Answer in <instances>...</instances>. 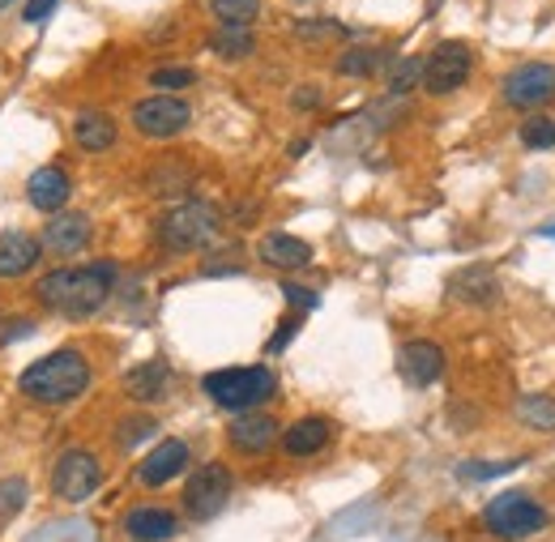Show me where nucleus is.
I'll list each match as a JSON object with an SVG mask.
<instances>
[{"mask_svg": "<svg viewBox=\"0 0 555 542\" xmlns=\"http://www.w3.org/2000/svg\"><path fill=\"white\" fill-rule=\"evenodd\" d=\"M112 286H116V266L112 261L65 266V270H52L48 278H39V299L52 312L81 321V317H94L112 299Z\"/></svg>", "mask_w": 555, "mask_h": 542, "instance_id": "nucleus-1", "label": "nucleus"}, {"mask_svg": "<svg viewBox=\"0 0 555 542\" xmlns=\"http://www.w3.org/2000/svg\"><path fill=\"white\" fill-rule=\"evenodd\" d=\"M90 380H94V372H90V359L81 350H52V354L35 359L17 385L26 398H35L43 406H65L90 389Z\"/></svg>", "mask_w": 555, "mask_h": 542, "instance_id": "nucleus-2", "label": "nucleus"}, {"mask_svg": "<svg viewBox=\"0 0 555 542\" xmlns=\"http://www.w3.org/2000/svg\"><path fill=\"white\" fill-rule=\"evenodd\" d=\"M218 235H222V214H218V205L202 202V197L171 205L158 222V244L167 253H202L209 244H218Z\"/></svg>", "mask_w": 555, "mask_h": 542, "instance_id": "nucleus-3", "label": "nucleus"}, {"mask_svg": "<svg viewBox=\"0 0 555 542\" xmlns=\"http://www.w3.org/2000/svg\"><path fill=\"white\" fill-rule=\"evenodd\" d=\"M202 385H206L214 406L235 410V414L261 406L266 398H274V389H278L270 367H222V372H209Z\"/></svg>", "mask_w": 555, "mask_h": 542, "instance_id": "nucleus-4", "label": "nucleus"}, {"mask_svg": "<svg viewBox=\"0 0 555 542\" xmlns=\"http://www.w3.org/2000/svg\"><path fill=\"white\" fill-rule=\"evenodd\" d=\"M483 526L495 539H530L547 526V508L526 491H504L483 508Z\"/></svg>", "mask_w": 555, "mask_h": 542, "instance_id": "nucleus-5", "label": "nucleus"}, {"mask_svg": "<svg viewBox=\"0 0 555 542\" xmlns=\"http://www.w3.org/2000/svg\"><path fill=\"white\" fill-rule=\"evenodd\" d=\"M470 73H475V52H470V43L444 39V43H436V48L423 56V90H427V94H453V90H462V86L470 81Z\"/></svg>", "mask_w": 555, "mask_h": 542, "instance_id": "nucleus-6", "label": "nucleus"}, {"mask_svg": "<svg viewBox=\"0 0 555 542\" xmlns=\"http://www.w3.org/2000/svg\"><path fill=\"white\" fill-rule=\"evenodd\" d=\"M500 99H504V107H517V112H539V107H547L555 99V65H547V61L517 65L504 77Z\"/></svg>", "mask_w": 555, "mask_h": 542, "instance_id": "nucleus-7", "label": "nucleus"}, {"mask_svg": "<svg viewBox=\"0 0 555 542\" xmlns=\"http://www.w3.org/2000/svg\"><path fill=\"white\" fill-rule=\"evenodd\" d=\"M231 487H235V478H231V470H227L222 462L202 466L197 475L184 482V508H189V517H193V521L218 517V513L227 508V500H231Z\"/></svg>", "mask_w": 555, "mask_h": 542, "instance_id": "nucleus-8", "label": "nucleus"}, {"mask_svg": "<svg viewBox=\"0 0 555 542\" xmlns=\"http://www.w3.org/2000/svg\"><path fill=\"white\" fill-rule=\"evenodd\" d=\"M189 120H193V107H189V99H176V94H154V99H141L133 107V125L150 141L180 137L189 129Z\"/></svg>", "mask_w": 555, "mask_h": 542, "instance_id": "nucleus-9", "label": "nucleus"}, {"mask_svg": "<svg viewBox=\"0 0 555 542\" xmlns=\"http://www.w3.org/2000/svg\"><path fill=\"white\" fill-rule=\"evenodd\" d=\"M99 482H103V466H99V457L86 453V449L61 453V462L52 466V491H56L61 500H69V504L90 500V495L99 491Z\"/></svg>", "mask_w": 555, "mask_h": 542, "instance_id": "nucleus-10", "label": "nucleus"}, {"mask_svg": "<svg viewBox=\"0 0 555 542\" xmlns=\"http://www.w3.org/2000/svg\"><path fill=\"white\" fill-rule=\"evenodd\" d=\"M227 440L244 457H261V453H270L278 440H282V427L274 423V414H266V410H244V414H235Z\"/></svg>", "mask_w": 555, "mask_h": 542, "instance_id": "nucleus-11", "label": "nucleus"}, {"mask_svg": "<svg viewBox=\"0 0 555 542\" xmlns=\"http://www.w3.org/2000/svg\"><path fill=\"white\" fill-rule=\"evenodd\" d=\"M398 372H402L406 385L427 389V385H436V380L444 376V350L427 338L406 341V346L398 350Z\"/></svg>", "mask_w": 555, "mask_h": 542, "instance_id": "nucleus-12", "label": "nucleus"}, {"mask_svg": "<svg viewBox=\"0 0 555 542\" xmlns=\"http://www.w3.org/2000/svg\"><path fill=\"white\" fill-rule=\"evenodd\" d=\"M184 470H189V444L184 440H163V444L150 449V457L138 466V482L141 487H167Z\"/></svg>", "mask_w": 555, "mask_h": 542, "instance_id": "nucleus-13", "label": "nucleus"}, {"mask_svg": "<svg viewBox=\"0 0 555 542\" xmlns=\"http://www.w3.org/2000/svg\"><path fill=\"white\" fill-rule=\"evenodd\" d=\"M94 235V222L86 214H56L43 231V248L56 253V257H77Z\"/></svg>", "mask_w": 555, "mask_h": 542, "instance_id": "nucleus-14", "label": "nucleus"}, {"mask_svg": "<svg viewBox=\"0 0 555 542\" xmlns=\"http://www.w3.org/2000/svg\"><path fill=\"white\" fill-rule=\"evenodd\" d=\"M69 176L61 167H39L30 180H26V202L43 214H61L65 202H69Z\"/></svg>", "mask_w": 555, "mask_h": 542, "instance_id": "nucleus-15", "label": "nucleus"}, {"mask_svg": "<svg viewBox=\"0 0 555 542\" xmlns=\"http://www.w3.org/2000/svg\"><path fill=\"white\" fill-rule=\"evenodd\" d=\"M43 244L26 231H4L0 235V278H22V273L35 270Z\"/></svg>", "mask_w": 555, "mask_h": 542, "instance_id": "nucleus-16", "label": "nucleus"}, {"mask_svg": "<svg viewBox=\"0 0 555 542\" xmlns=\"http://www.w3.org/2000/svg\"><path fill=\"white\" fill-rule=\"evenodd\" d=\"M330 440H334L330 418H299V423H291V427L282 431L278 444H282L291 457H312V453H321Z\"/></svg>", "mask_w": 555, "mask_h": 542, "instance_id": "nucleus-17", "label": "nucleus"}, {"mask_svg": "<svg viewBox=\"0 0 555 542\" xmlns=\"http://www.w3.org/2000/svg\"><path fill=\"white\" fill-rule=\"evenodd\" d=\"M125 530H129L133 542H167L180 530V521L167 508H158V504H141V508H133L125 517Z\"/></svg>", "mask_w": 555, "mask_h": 542, "instance_id": "nucleus-18", "label": "nucleus"}, {"mask_svg": "<svg viewBox=\"0 0 555 542\" xmlns=\"http://www.w3.org/2000/svg\"><path fill=\"white\" fill-rule=\"evenodd\" d=\"M261 261L274 266V270H299L312 261V244L299 240V235H286V231H270L261 240Z\"/></svg>", "mask_w": 555, "mask_h": 542, "instance_id": "nucleus-19", "label": "nucleus"}, {"mask_svg": "<svg viewBox=\"0 0 555 542\" xmlns=\"http://www.w3.org/2000/svg\"><path fill=\"white\" fill-rule=\"evenodd\" d=\"M73 141H77L86 154H103V150L116 145V120H112L107 112L86 107V112H77V120H73Z\"/></svg>", "mask_w": 555, "mask_h": 542, "instance_id": "nucleus-20", "label": "nucleus"}, {"mask_svg": "<svg viewBox=\"0 0 555 542\" xmlns=\"http://www.w3.org/2000/svg\"><path fill=\"white\" fill-rule=\"evenodd\" d=\"M167 363L163 359H150V363H138L129 376H125V393L133 398V402H154V398H163V389H167Z\"/></svg>", "mask_w": 555, "mask_h": 542, "instance_id": "nucleus-21", "label": "nucleus"}, {"mask_svg": "<svg viewBox=\"0 0 555 542\" xmlns=\"http://www.w3.org/2000/svg\"><path fill=\"white\" fill-rule=\"evenodd\" d=\"M209 48H214L222 61H244V56H253V48H257V35H253L248 26L222 22V26L209 35Z\"/></svg>", "mask_w": 555, "mask_h": 542, "instance_id": "nucleus-22", "label": "nucleus"}, {"mask_svg": "<svg viewBox=\"0 0 555 542\" xmlns=\"http://www.w3.org/2000/svg\"><path fill=\"white\" fill-rule=\"evenodd\" d=\"M517 418L534 431H555V398L552 393H526L517 402Z\"/></svg>", "mask_w": 555, "mask_h": 542, "instance_id": "nucleus-23", "label": "nucleus"}, {"mask_svg": "<svg viewBox=\"0 0 555 542\" xmlns=\"http://www.w3.org/2000/svg\"><path fill=\"white\" fill-rule=\"evenodd\" d=\"M385 61H389V52H380V48H350L338 56V73L343 77H372V73H380Z\"/></svg>", "mask_w": 555, "mask_h": 542, "instance_id": "nucleus-24", "label": "nucleus"}, {"mask_svg": "<svg viewBox=\"0 0 555 542\" xmlns=\"http://www.w3.org/2000/svg\"><path fill=\"white\" fill-rule=\"evenodd\" d=\"M423 81V56H406L389 68V99H402L406 90H415Z\"/></svg>", "mask_w": 555, "mask_h": 542, "instance_id": "nucleus-25", "label": "nucleus"}, {"mask_svg": "<svg viewBox=\"0 0 555 542\" xmlns=\"http://www.w3.org/2000/svg\"><path fill=\"white\" fill-rule=\"evenodd\" d=\"M218 22H235V26H253V17L261 13V0H209Z\"/></svg>", "mask_w": 555, "mask_h": 542, "instance_id": "nucleus-26", "label": "nucleus"}, {"mask_svg": "<svg viewBox=\"0 0 555 542\" xmlns=\"http://www.w3.org/2000/svg\"><path fill=\"white\" fill-rule=\"evenodd\" d=\"M457 291H466L470 299H479V308H487L491 299H495V278H491V270H470V273H462V282H457Z\"/></svg>", "mask_w": 555, "mask_h": 542, "instance_id": "nucleus-27", "label": "nucleus"}, {"mask_svg": "<svg viewBox=\"0 0 555 542\" xmlns=\"http://www.w3.org/2000/svg\"><path fill=\"white\" fill-rule=\"evenodd\" d=\"M521 145H530V150H552L555 145V120L552 116H530V120L521 125Z\"/></svg>", "mask_w": 555, "mask_h": 542, "instance_id": "nucleus-28", "label": "nucleus"}, {"mask_svg": "<svg viewBox=\"0 0 555 542\" xmlns=\"http://www.w3.org/2000/svg\"><path fill=\"white\" fill-rule=\"evenodd\" d=\"M517 466H521V457H513V462H462V466H457V478H466V482H487V478L508 475V470H517Z\"/></svg>", "mask_w": 555, "mask_h": 542, "instance_id": "nucleus-29", "label": "nucleus"}, {"mask_svg": "<svg viewBox=\"0 0 555 542\" xmlns=\"http://www.w3.org/2000/svg\"><path fill=\"white\" fill-rule=\"evenodd\" d=\"M158 431V423L150 418V414H138V418H125L120 427H116V440H120V449H138L141 440H150Z\"/></svg>", "mask_w": 555, "mask_h": 542, "instance_id": "nucleus-30", "label": "nucleus"}, {"mask_svg": "<svg viewBox=\"0 0 555 542\" xmlns=\"http://www.w3.org/2000/svg\"><path fill=\"white\" fill-rule=\"evenodd\" d=\"M150 81H154V90H163V94H167V90H189V86L197 81V73H193V68L171 65V68H154V77H150Z\"/></svg>", "mask_w": 555, "mask_h": 542, "instance_id": "nucleus-31", "label": "nucleus"}, {"mask_svg": "<svg viewBox=\"0 0 555 542\" xmlns=\"http://www.w3.org/2000/svg\"><path fill=\"white\" fill-rule=\"evenodd\" d=\"M295 35L299 39H308V43H317V39H330V35H347L338 22H317V17H304V22H295Z\"/></svg>", "mask_w": 555, "mask_h": 542, "instance_id": "nucleus-32", "label": "nucleus"}, {"mask_svg": "<svg viewBox=\"0 0 555 542\" xmlns=\"http://www.w3.org/2000/svg\"><path fill=\"white\" fill-rule=\"evenodd\" d=\"M26 504V482L22 478H4L0 482V513H17Z\"/></svg>", "mask_w": 555, "mask_h": 542, "instance_id": "nucleus-33", "label": "nucleus"}, {"mask_svg": "<svg viewBox=\"0 0 555 542\" xmlns=\"http://www.w3.org/2000/svg\"><path fill=\"white\" fill-rule=\"evenodd\" d=\"M282 299H286V304H295L299 312H312V308L321 304V295H317V291H308V286H295V282H282Z\"/></svg>", "mask_w": 555, "mask_h": 542, "instance_id": "nucleus-34", "label": "nucleus"}, {"mask_svg": "<svg viewBox=\"0 0 555 542\" xmlns=\"http://www.w3.org/2000/svg\"><path fill=\"white\" fill-rule=\"evenodd\" d=\"M291 107H295V112H317V107H321V90H317V86H299V90L291 94Z\"/></svg>", "mask_w": 555, "mask_h": 542, "instance_id": "nucleus-35", "label": "nucleus"}, {"mask_svg": "<svg viewBox=\"0 0 555 542\" xmlns=\"http://www.w3.org/2000/svg\"><path fill=\"white\" fill-rule=\"evenodd\" d=\"M56 4H61V0H26L22 17H26V22H43V17H52V13H56Z\"/></svg>", "mask_w": 555, "mask_h": 542, "instance_id": "nucleus-36", "label": "nucleus"}, {"mask_svg": "<svg viewBox=\"0 0 555 542\" xmlns=\"http://www.w3.org/2000/svg\"><path fill=\"white\" fill-rule=\"evenodd\" d=\"M295 330H299V317H291V321H282V325H278V334H274V341H270V350H286V341L295 338Z\"/></svg>", "mask_w": 555, "mask_h": 542, "instance_id": "nucleus-37", "label": "nucleus"}, {"mask_svg": "<svg viewBox=\"0 0 555 542\" xmlns=\"http://www.w3.org/2000/svg\"><path fill=\"white\" fill-rule=\"evenodd\" d=\"M539 235H547V240H555V227H543V231H539Z\"/></svg>", "mask_w": 555, "mask_h": 542, "instance_id": "nucleus-38", "label": "nucleus"}, {"mask_svg": "<svg viewBox=\"0 0 555 542\" xmlns=\"http://www.w3.org/2000/svg\"><path fill=\"white\" fill-rule=\"evenodd\" d=\"M9 4H13V0H0V9H9Z\"/></svg>", "mask_w": 555, "mask_h": 542, "instance_id": "nucleus-39", "label": "nucleus"}]
</instances>
